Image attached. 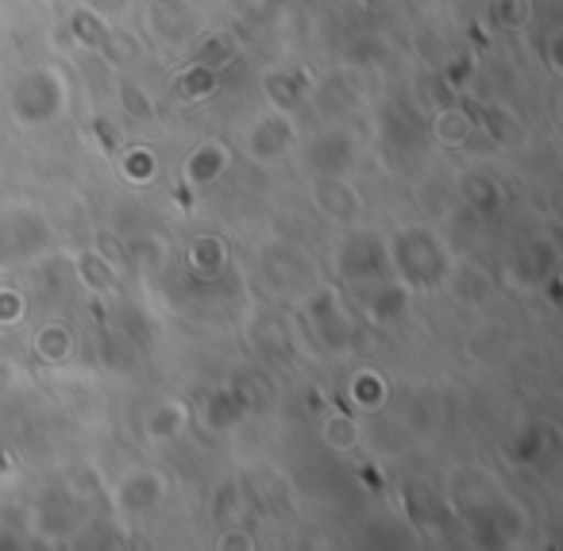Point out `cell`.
I'll return each instance as SVG.
<instances>
[{"mask_svg":"<svg viewBox=\"0 0 563 551\" xmlns=\"http://www.w3.org/2000/svg\"><path fill=\"white\" fill-rule=\"evenodd\" d=\"M460 189H463V201L475 212H483V217H494V212H501V205H506V186L486 170L463 174Z\"/></svg>","mask_w":563,"mask_h":551,"instance_id":"16","label":"cell"},{"mask_svg":"<svg viewBox=\"0 0 563 551\" xmlns=\"http://www.w3.org/2000/svg\"><path fill=\"white\" fill-rule=\"evenodd\" d=\"M51 247V224L32 205L0 209V263H27Z\"/></svg>","mask_w":563,"mask_h":551,"instance_id":"3","label":"cell"},{"mask_svg":"<svg viewBox=\"0 0 563 551\" xmlns=\"http://www.w3.org/2000/svg\"><path fill=\"white\" fill-rule=\"evenodd\" d=\"M255 335H258V343H263V348L271 351V355H290V340L282 335V328L274 324L271 317L258 320V324H255Z\"/></svg>","mask_w":563,"mask_h":551,"instance_id":"37","label":"cell"},{"mask_svg":"<svg viewBox=\"0 0 563 551\" xmlns=\"http://www.w3.org/2000/svg\"><path fill=\"white\" fill-rule=\"evenodd\" d=\"M201 417H205V425H209L212 432H228V428H235L243 417H247V409H243V401L235 397L232 386H220V389H212V394H209Z\"/></svg>","mask_w":563,"mask_h":551,"instance_id":"19","label":"cell"},{"mask_svg":"<svg viewBox=\"0 0 563 551\" xmlns=\"http://www.w3.org/2000/svg\"><path fill=\"white\" fill-rule=\"evenodd\" d=\"M406 505H409V513H413L417 525L429 528V517H432V494H429V486H421V482H406Z\"/></svg>","mask_w":563,"mask_h":551,"instance_id":"36","label":"cell"},{"mask_svg":"<svg viewBox=\"0 0 563 551\" xmlns=\"http://www.w3.org/2000/svg\"><path fill=\"white\" fill-rule=\"evenodd\" d=\"M263 97L282 112L301 109L309 97V78L301 70H271L263 78Z\"/></svg>","mask_w":563,"mask_h":551,"instance_id":"15","label":"cell"},{"mask_svg":"<svg viewBox=\"0 0 563 551\" xmlns=\"http://www.w3.org/2000/svg\"><path fill=\"white\" fill-rule=\"evenodd\" d=\"M70 35H74V43H81V47L112 55V32H109V24H104V16H97L93 9L70 12Z\"/></svg>","mask_w":563,"mask_h":551,"instance_id":"23","label":"cell"},{"mask_svg":"<svg viewBox=\"0 0 563 551\" xmlns=\"http://www.w3.org/2000/svg\"><path fill=\"white\" fill-rule=\"evenodd\" d=\"M78 278L86 289H97V294H104V289L117 286V271H112V258L104 255L101 247L97 251H81L78 255Z\"/></svg>","mask_w":563,"mask_h":551,"instance_id":"28","label":"cell"},{"mask_svg":"<svg viewBox=\"0 0 563 551\" xmlns=\"http://www.w3.org/2000/svg\"><path fill=\"white\" fill-rule=\"evenodd\" d=\"M86 9H93L97 16H120L132 9V0H86Z\"/></svg>","mask_w":563,"mask_h":551,"instance_id":"45","label":"cell"},{"mask_svg":"<svg viewBox=\"0 0 563 551\" xmlns=\"http://www.w3.org/2000/svg\"><path fill=\"white\" fill-rule=\"evenodd\" d=\"M321 436H324V443H329V448L352 451L355 443H360V425H355L347 412H329V417H324Z\"/></svg>","mask_w":563,"mask_h":551,"instance_id":"31","label":"cell"},{"mask_svg":"<svg viewBox=\"0 0 563 551\" xmlns=\"http://www.w3.org/2000/svg\"><path fill=\"white\" fill-rule=\"evenodd\" d=\"M386 251H390V271H398L409 289H437L440 282H448V271H452L448 247L429 228H401L386 243Z\"/></svg>","mask_w":563,"mask_h":551,"instance_id":"1","label":"cell"},{"mask_svg":"<svg viewBox=\"0 0 563 551\" xmlns=\"http://www.w3.org/2000/svg\"><path fill=\"white\" fill-rule=\"evenodd\" d=\"M24 309H27V301L20 289L0 286V324H20V320H24Z\"/></svg>","mask_w":563,"mask_h":551,"instance_id":"38","label":"cell"},{"mask_svg":"<svg viewBox=\"0 0 563 551\" xmlns=\"http://www.w3.org/2000/svg\"><path fill=\"white\" fill-rule=\"evenodd\" d=\"M471 532L483 548H514L525 536V513L509 502H490L478 505L471 513Z\"/></svg>","mask_w":563,"mask_h":551,"instance_id":"5","label":"cell"},{"mask_svg":"<svg viewBox=\"0 0 563 551\" xmlns=\"http://www.w3.org/2000/svg\"><path fill=\"white\" fill-rule=\"evenodd\" d=\"M220 86V70H212V66H201V63H189L186 70L174 78V93L186 97V101H205V97H212Z\"/></svg>","mask_w":563,"mask_h":551,"instance_id":"27","label":"cell"},{"mask_svg":"<svg viewBox=\"0 0 563 551\" xmlns=\"http://www.w3.org/2000/svg\"><path fill=\"white\" fill-rule=\"evenodd\" d=\"M124 109L132 112L135 120H155V109H151V97L143 93V89H135V86H124Z\"/></svg>","mask_w":563,"mask_h":551,"instance_id":"41","label":"cell"},{"mask_svg":"<svg viewBox=\"0 0 563 551\" xmlns=\"http://www.w3.org/2000/svg\"><path fill=\"white\" fill-rule=\"evenodd\" d=\"M120 174H124L128 181H135V186H143V181H151L158 174V158L155 151L147 147H132L120 155Z\"/></svg>","mask_w":563,"mask_h":551,"instance_id":"33","label":"cell"},{"mask_svg":"<svg viewBox=\"0 0 563 551\" xmlns=\"http://www.w3.org/2000/svg\"><path fill=\"white\" fill-rule=\"evenodd\" d=\"M471 74H475V63H471V58H452V63L444 66V81L455 89V93H460V89L467 86Z\"/></svg>","mask_w":563,"mask_h":551,"instance_id":"43","label":"cell"},{"mask_svg":"<svg viewBox=\"0 0 563 551\" xmlns=\"http://www.w3.org/2000/svg\"><path fill=\"white\" fill-rule=\"evenodd\" d=\"M471 117H475L478 132L490 135L494 143H517V135H521L517 120L506 109H498V104H471Z\"/></svg>","mask_w":563,"mask_h":551,"instance_id":"24","label":"cell"},{"mask_svg":"<svg viewBox=\"0 0 563 551\" xmlns=\"http://www.w3.org/2000/svg\"><path fill=\"white\" fill-rule=\"evenodd\" d=\"M66 78L51 66H40V70H27L12 81L9 89V109L20 124L27 128H40V124H51L58 112L66 109Z\"/></svg>","mask_w":563,"mask_h":551,"instance_id":"2","label":"cell"},{"mask_svg":"<svg viewBox=\"0 0 563 551\" xmlns=\"http://www.w3.org/2000/svg\"><path fill=\"white\" fill-rule=\"evenodd\" d=\"M378 132H383L390 151H417L424 140V124L409 109H401V104H383V112H378Z\"/></svg>","mask_w":563,"mask_h":551,"instance_id":"13","label":"cell"},{"mask_svg":"<svg viewBox=\"0 0 563 551\" xmlns=\"http://www.w3.org/2000/svg\"><path fill=\"white\" fill-rule=\"evenodd\" d=\"M228 163H232L228 147H220V143H201V147H194L186 155V181L189 186H212V181L224 178Z\"/></svg>","mask_w":563,"mask_h":551,"instance_id":"17","label":"cell"},{"mask_svg":"<svg viewBox=\"0 0 563 551\" xmlns=\"http://www.w3.org/2000/svg\"><path fill=\"white\" fill-rule=\"evenodd\" d=\"M166 255H170V247H166V240L155 232H135V235H128V243H124V258L143 266V271H158V266L166 263Z\"/></svg>","mask_w":563,"mask_h":551,"instance_id":"26","label":"cell"},{"mask_svg":"<svg viewBox=\"0 0 563 551\" xmlns=\"http://www.w3.org/2000/svg\"><path fill=\"white\" fill-rule=\"evenodd\" d=\"M347 55L355 58V63H375V58H383V43L378 40H360V43H352V51Z\"/></svg>","mask_w":563,"mask_h":551,"instance_id":"44","label":"cell"},{"mask_svg":"<svg viewBox=\"0 0 563 551\" xmlns=\"http://www.w3.org/2000/svg\"><path fill=\"white\" fill-rule=\"evenodd\" d=\"M151 32L163 43H170V47H181L197 32L194 9H189L186 0H151Z\"/></svg>","mask_w":563,"mask_h":551,"instance_id":"11","label":"cell"},{"mask_svg":"<svg viewBox=\"0 0 563 551\" xmlns=\"http://www.w3.org/2000/svg\"><path fill=\"white\" fill-rule=\"evenodd\" d=\"M232 58H235V35L232 32H212V35H205V43L197 47L194 63L212 66V70H224Z\"/></svg>","mask_w":563,"mask_h":551,"instance_id":"30","label":"cell"},{"mask_svg":"<svg viewBox=\"0 0 563 551\" xmlns=\"http://www.w3.org/2000/svg\"><path fill=\"white\" fill-rule=\"evenodd\" d=\"M309 320L317 328V340L329 351H344L352 343V320H347L344 305L332 289H317L313 301H309Z\"/></svg>","mask_w":563,"mask_h":551,"instance_id":"6","label":"cell"},{"mask_svg":"<svg viewBox=\"0 0 563 551\" xmlns=\"http://www.w3.org/2000/svg\"><path fill=\"white\" fill-rule=\"evenodd\" d=\"M240 509H243L240 486H235V482L220 486V489H217V520H220V525H224V520H232V517H240Z\"/></svg>","mask_w":563,"mask_h":551,"instance_id":"39","label":"cell"},{"mask_svg":"<svg viewBox=\"0 0 563 551\" xmlns=\"http://www.w3.org/2000/svg\"><path fill=\"white\" fill-rule=\"evenodd\" d=\"M432 132H437V140L444 143V147H463V143L471 140V132H475V117H471V109H463L460 101L440 104Z\"/></svg>","mask_w":563,"mask_h":551,"instance_id":"21","label":"cell"},{"mask_svg":"<svg viewBox=\"0 0 563 551\" xmlns=\"http://www.w3.org/2000/svg\"><path fill=\"white\" fill-rule=\"evenodd\" d=\"M555 243L548 240H529L514 251V278L521 286H544L548 274H555Z\"/></svg>","mask_w":563,"mask_h":551,"instance_id":"14","label":"cell"},{"mask_svg":"<svg viewBox=\"0 0 563 551\" xmlns=\"http://www.w3.org/2000/svg\"><path fill=\"white\" fill-rule=\"evenodd\" d=\"M186 263H189V271H197L201 278H217L228 266V243L220 240V235H197L186 251Z\"/></svg>","mask_w":563,"mask_h":551,"instance_id":"20","label":"cell"},{"mask_svg":"<svg viewBox=\"0 0 563 551\" xmlns=\"http://www.w3.org/2000/svg\"><path fill=\"white\" fill-rule=\"evenodd\" d=\"M166 497V482L155 471H132L124 474V482L117 486V505L128 517H143V513L158 509Z\"/></svg>","mask_w":563,"mask_h":551,"instance_id":"10","label":"cell"},{"mask_svg":"<svg viewBox=\"0 0 563 551\" xmlns=\"http://www.w3.org/2000/svg\"><path fill=\"white\" fill-rule=\"evenodd\" d=\"M409 309V289L406 286H383V289H375L371 294V301H367V312H371V320H383V324H394V320H401V312Z\"/></svg>","mask_w":563,"mask_h":551,"instance_id":"29","label":"cell"},{"mask_svg":"<svg viewBox=\"0 0 563 551\" xmlns=\"http://www.w3.org/2000/svg\"><path fill=\"white\" fill-rule=\"evenodd\" d=\"M186 409H181L178 401H163L155 405V409L147 412V420H143V432H147V440L155 443H170L178 440L181 432H186Z\"/></svg>","mask_w":563,"mask_h":551,"instance_id":"22","label":"cell"},{"mask_svg":"<svg viewBox=\"0 0 563 551\" xmlns=\"http://www.w3.org/2000/svg\"><path fill=\"white\" fill-rule=\"evenodd\" d=\"M12 378H16V366H12V363H4V359H0V394H9Z\"/></svg>","mask_w":563,"mask_h":551,"instance_id":"48","label":"cell"},{"mask_svg":"<svg viewBox=\"0 0 563 551\" xmlns=\"http://www.w3.org/2000/svg\"><path fill=\"white\" fill-rule=\"evenodd\" d=\"M78 520H81V505L70 489H47L35 502V532L40 536H51V540L70 536L78 528Z\"/></svg>","mask_w":563,"mask_h":551,"instance_id":"7","label":"cell"},{"mask_svg":"<svg viewBox=\"0 0 563 551\" xmlns=\"http://www.w3.org/2000/svg\"><path fill=\"white\" fill-rule=\"evenodd\" d=\"M355 163V140L347 132H324L306 147V166L317 174H347Z\"/></svg>","mask_w":563,"mask_h":551,"instance_id":"9","label":"cell"},{"mask_svg":"<svg viewBox=\"0 0 563 551\" xmlns=\"http://www.w3.org/2000/svg\"><path fill=\"white\" fill-rule=\"evenodd\" d=\"M247 532H240V528H228L224 536H220V548H251V540H243Z\"/></svg>","mask_w":563,"mask_h":551,"instance_id":"47","label":"cell"},{"mask_svg":"<svg viewBox=\"0 0 563 551\" xmlns=\"http://www.w3.org/2000/svg\"><path fill=\"white\" fill-rule=\"evenodd\" d=\"M544 47H548V66H552V70L560 74V70H563V55H560V47H563V35H560V32H552V35H548V43H544Z\"/></svg>","mask_w":563,"mask_h":551,"instance_id":"46","label":"cell"},{"mask_svg":"<svg viewBox=\"0 0 563 551\" xmlns=\"http://www.w3.org/2000/svg\"><path fill=\"white\" fill-rule=\"evenodd\" d=\"M555 448H560V436H555L548 425H540V420L525 425L514 440V455L521 459L525 466H540L548 455H555Z\"/></svg>","mask_w":563,"mask_h":551,"instance_id":"18","label":"cell"},{"mask_svg":"<svg viewBox=\"0 0 563 551\" xmlns=\"http://www.w3.org/2000/svg\"><path fill=\"white\" fill-rule=\"evenodd\" d=\"M93 135H97V143H101V151H109V155L124 147V135H120L117 120H109V117H97L93 120Z\"/></svg>","mask_w":563,"mask_h":551,"instance_id":"40","label":"cell"},{"mask_svg":"<svg viewBox=\"0 0 563 551\" xmlns=\"http://www.w3.org/2000/svg\"><path fill=\"white\" fill-rule=\"evenodd\" d=\"M32 348L43 363H66V359L74 355V332L66 324H58V320H51V324H43L40 332H35Z\"/></svg>","mask_w":563,"mask_h":551,"instance_id":"25","label":"cell"},{"mask_svg":"<svg viewBox=\"0 0 563 551\" xmlns=\"http://www.w3.org/2000/svg\"><path fill=\"white\" fill-rule=\"evenodd\" d=\"M448 278H452V289H455V297L460 301H471V305H478L486 294H490V278H486L478 266H463V271H448Z\"/></svg>","mask_w":563,"mask_h":551,"instance_id":"32","label":"cell"},{"mask_svg":"<svg viewBox=\"0 0 563 551\" xmlns=\"http://www.w3.org/2000/svg\"><path fill=\"white\" fill-rule=\"evenodd\" d=\"M313 205L329 220H336V224H352L360 217V194L347 186V174H317Z\"/></svg>","mask_w":563,"mask_h":551,"instance_id":"8","label":"cell"},{"mask_svg":"<svg viewBox=\"0 0 563 551\" xmlns=\"http://www.w3.org/2000/svg\"><path fill=\"white\" fill-rule=\"evenodd\" d=\"M352 397L360 409H378L386 401V378L378 371H360L352 378Z\"/></svg>","mask_w":563,"mask_h":551,"instance_id":"34","label":"cell"},{"mask_svg":"<svg viewBox=\"0 0 563 551\" xmlns=\"http://www.w3.org/2000/svg\"><path fill=\"white\" fill-rule=\"evenodd\" d=\"M336 266L347 282H378L390 274V251L375 232H352L336 251Z\"/></svg>","mask_w":563,"mask_h":551,"instance_id":"4","label":"cell"},{"mask_svg":"<svg viewBox=\"0 0 563 551\" xmlns=\"http://www.w3.org/2000/svg\"><path fill=\"white\" fill-rule=\"evenodd\" d=\"M294 143V124L286 117H278V112H271V117L255 120L247 132V155L255 158V163H274V158L286 155V147Z\"/></svg>","mask_w":563,"mask_h":551,"instance_id":"12","label":"cell"},{"mask_svg":"<svg viewBox=\"0 0 563 551\" xmlns=\"http://www.w3.org/2000/svg\"><path fill=\"white\" fill-rule=\"evenodd\" d=\"M529 20V4L525 0H490V24L501 32H514Z\"/></svg>","mask_w":563,"mask_h":551,"instance_id":"35","label":"cell"},{"mask_svg":"<svg viewBox=\"0 0 563 551\" xmlns=\"http://www.w3.org/2000/svg\"><path fill=\"white\" fill-rule=\"evenodd\" d=\"M9 466H12V455L9 451H0V471H9Z\"/></svg>","mask_w":563,"mask_h":551,"instance_id":"49","label":"cell"},{"mask_svg":"<svg viewBox=\"0 0 563 551\" xmlns=\"http://www.w3.org/2000/svg\"><path fill=\"white\" fill-rule=\"evenodd\" d=\"M282 4H286V0H235V9H240L247 20H271Z\"/></svg>","mask_w":563,"mask_h":551,"instance_id":"42","label":"cell"}]
</instances>
